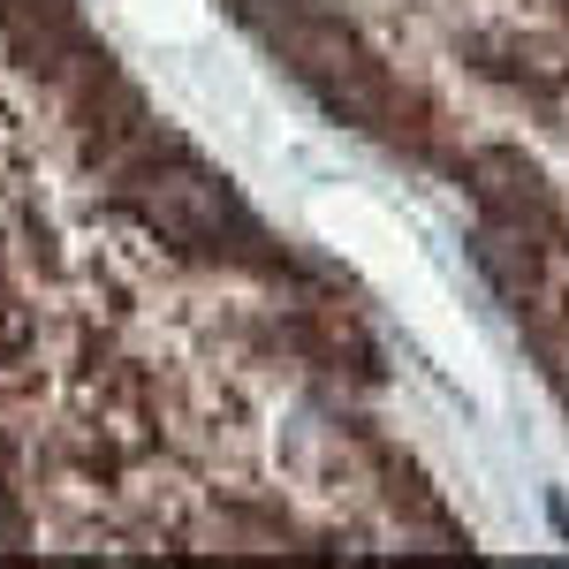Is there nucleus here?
Returning <instances> with one entry per match:
<instances>
[{
    "instance_id": "f257e3e1",
    "label": "nucleus",
    "mask_w": 569,
    "mask_h": 569,
    "mask_svg": "<svg viewBox=\"0 0 569 569\" xmlns=\"http://www.w3.org/2000/svg\"><path fill=\"white\" fill-rule=\"evenodd\" d=\"M107 53L77 31L61 0H0V335L53 281V190H39L46 122L91 137H137V114L107 107Z\"/></svg>"
}]
</instances>
